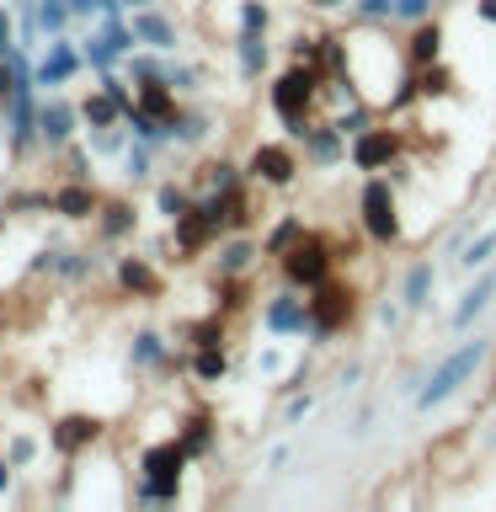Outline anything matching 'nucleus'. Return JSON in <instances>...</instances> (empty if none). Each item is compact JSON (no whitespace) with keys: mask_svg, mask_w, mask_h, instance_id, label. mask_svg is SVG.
<instances>
[{"mask_svg":"<svg viewBox=\"0 0 496 512\" xmlns=\"http://www.w3.org/2000/svg\"><path fill=\"white\" fill-rule=\"evenodd\" d=\"M320 91H326V70H320V64H310V59H299V64H288L283 75H272L267 102H272L278 123H283L294 139H304V128L315 123V102H320Z\"/></svg>","mask_w":496,"mask_h":512,"instance_id":"obj_1","label":"nucleus"},{"mask_svg":"<svg viewBox=\"0 0 496 512\" xmlns=\"http://www.w3.org/2000/svg\"><path fill=\"white\" fill-rule=\"evenodd\" d=\"M486 358H491V336H470V342H459V347L427 374L422 390H416V411H438L443 400H454L464 384L475 379V368L486 363Z\"/></svg>","mask_w":496,"mask_h":512,"instance_id":"obj_2","label":"nucleus"},{"mask_svg":"<svg viewBox=\"0 0 496 512\" xmlns=\"http://www.w3.org/2000/svg\"><path fill=\"white\" fill-rule=\"evenodd\" d=\"M187 448L182 443H155L139 454V486H134V502L150 507V502H182V475H187Z\"/></svg>","mask_w":496,"mask_h":512,"instance_id":"obj_3","label":"nucleus"},{"mask_svg":"<svg viewBox=\"0 0 496 512\" xmlns=\"http://www.w3.org/2000/svg\"><path fill=\"white\" fill-rule=\"evenodd\" d=\"M358 230L374 240V246H395L400 235H406V224H400V208H395V182L379 171L363 176L358 187Z\"/></svg>","mask_w":496,"mask_h":512,"instance_id":"obj_4","label":"nucleus"},{"mask_svg":"<svg viewBox=\"0 0 496 512\" xmlns=\"http://www.w3.org/2000/svg\"><path fill=\"white\" fill-rule=\"evenodd\" d=\"M278 272H283L288 288H304V294H310V288H320L326 278H336V246H331L326 235L304 230L294 246L278 256Z\"/></svg>","mask_w":496,"mask_h":512,"instance_id":"obj_5","label":"nucleus"},{"mask_svg":"<svg viewBox=\"0 0 496 512\" xmlns=\"http://www.w3.org/2000/svg\"><path fill=\"white\" fill-rule=\"evenodd\" d=\"M352 315H358V294L347 283L326 278L320 288H310V342H326V336L347 331Z\"/></svg>","mask_w":496,"mask_h":512,"instance_id":"obj_6","label":"nucleus"},{"mask_svg":"<svg viewBox=\"0 0 496 512\" xmlns=\"http://www.w3.org/2000/svg\"><path fill=\"white\" fill-rule=\"evenodd\" d=\"M400 155H406V134H400V128H384V123H368L363 134H352V144H347V160L363 176L368 171H390Z\"/></svg>","mask_w":496,"mask_h":512,"instance_id":"obj_7","label":"nucleus"},{"mask_svg":"<svg viewBox=\"0 0 496 512\" xmlns=\"http://www.w3.org/2000/svg\"><path fill=\"white\" fill-rule=\"evenodd\" d=\"M219 240V224L214 214H208V203L203 198H192L182 214L171 219V246H176V262H192V256H203L208 246Z\"/></svg>","mask_w":496,"mask_h":512,"instance_id":"obj_8","label":"nucleus"},{"mask_svg":"<svg viewBox=\"0 0 496 512\" xmlns=\"http://www.w3.org/2000/svg\"><path fill=\"white\" fill-rule=\"evenodd\" d=\"M262 326L272 336H310V299H304V288H283V294H272L267 299V310H262Z\"/></svg>","mask_w":496,"mask_h":512,"instance_id":"obj_9","label":"nucleus"},{"mask_svg":"<svg viewBox=\"0 0 496 512\" xmlns=\"http://www.w3.org/2000/svg\"><path fill=\"white\" fill-rule=\"evenodd\" d=\"M112 288L128 299H160L166 294V278H160L155 256H118L112 262Z\"/></svg>","mask_w":496,"mask_h":512,"instance_id":"obj_10","label":"nucleus"},{"mask_svg":"<svg viewBox=\"0 0 496 512\" xmlns=\"http://www.w3.org/2000/svg\"><path fill=\"white\" fill-rule=\"evenodd\" d=\"M80 123H86V118H80V102H70V96H48V102H38V139L48 144V150L75 144Z\"/></svg>","mask_w":496,"mask_h":512,"instance_id":"obj_11","label":"nucleus"},{"mask_svg":"<svg viewBox=\"0 0 496 512\" xmlns=\"http://www.w3.org/2000/svg\"><path fill=\"white\" fill-rule=\"evenodd\" d=\"M107 438V427L96 422V416H86V411H64L54 427H48V443L59 448L64 459H75V454H86L91 443H102Z\"/></svg>","mask_w":496,"mask_h":512,"instance_id":"obj_12","label":"nucleus"},{"mask_svg":"<svg viewBox=\"0 0 496 512\" xmlns=\"http://www.w3.org/2000/svg\"><path fill=\"white\" fill-rule=\"evenodd\" d=\"M246 171L256 176L262 187H294L299 182V155L288 150V144H256Z\"/></svg>","mask_w":496,"mask_h":512,"instance_id":"obj_13","label":"nucleus"},{"mask_svg":"<svg viewBox=\"0 0 496 512\" xmlns=\"http://www.w3.org/2000/svg\"><path fill=\"white\" fill-rule=\"evenodd\" d=\"M198 198L208 203V214H214V224H219V235H230V230H246L251 224V192L240 187V182H230V187H214V192H198Z\"/></svg>","mask_w":496,"mask_h":512,"instance_id":"obj_14","label":"nucleus"},{"mask_svg":"<svg viewBox=\"0 0 496 512\" xmlns=\"http://www.w3.org/2000/svg\"><path fill=\"white\" fill-rule=\"evenodd\" d=\"M256 262H262V246L246 230H230L214 240V278H246Z\"/></svg>","mask_w":496,"mask_h":512,"instance_id":"obj_15","label":"nucleus"},{"mask_svg":"<svg viewBox=\"0 0 496 512\" xmlns=\"http://www.w3.org/2000/svg\"><path fill=\"white\" fill-rule=\"evenodd\" d=\"M80 64H86V54L80 48H70L64 38H54V48L32 64V75H38V86H48V91H59V86H70V80L80 75Z\"/></svg>","mask_w":496,"mask_h":512,"instance_id":"obj_16","label":"nucleus"},{"mask_svg":"<svg viewBox=\"0 0 496 512\" xmlns=\"http://www.w3.org/2000/svg\"><path fill=\"white\" fill-rule=\"evenodd\" d=\"M6 123H11V150H16V155L38 144V102H32V86H16V91H11Z\"/></svg>","mask_w":496,"mask_h":512,"instance_id":"obj_17","label":"nucleus"},{"mask_svg":"<svg viewBox=\"0 0 496 512\" xmlns=\"http://www.w3.org/2000/svg\"><path fill=\"white\" fill-rule=\"evenodd\" d=\"M134 107L150 112L155 123H171L176 112H182V102H176V86H171L166 75H144V80H134Z\"/></svg>","mask_w":496,"mask_h":512,"instance_id":"obj_18","label":"nucleus"},{"mask_svg":"<svg viewBox=\"0 0 496 512\" xmlns=\"http://www.w3.org/2000/svg\"><path fill=\"white\" fill-rule=\"evenodd\" d=\"M400 54H406V64L411 70H427V64H438V54H443V27L432 22H411V32H406V43H400Z\"/></svg>","mask_w":496,"mask_h":512,"instance_id":"obj_19","label":"nucleus"},{"mask_svg":"<svg viewBox=\"0 0 496 512\" xmlns=\"http://www.w3.org/2000/svg\"><path fill=\"white\" fill-rule=\"evenodd\" d=\"M304 150H310V160H315L320 171H326V166H336V160L347 155V134L331 118L326 123H310V128H304Z\"/></svg>","mask_w":496,"mask_h":512,"instance_id":"obj_20","label":"nucleus"},{"mask_svg":"<svg viewBox=\"0 0 496 512\" xmlns=\"http://www.w3.org/2000/svg\"><path fill=\"white\" fill-rule=\"evenodd\" d=\"M491 299H496V272H480V278H475L470 288H464V299L454 304V315H448V326H454V331H464L470 320H480V315L491 310Z\"/></svg>","mask_w":496,"mask_h":512,"instance_id":"obj_21","label":"nucleus"},{"mask_svg":"<svg viewBox=\"0 0 496 512\" xmlns=\"http://www.w3.org/2000/svg\"><path fill=\"white\" fill-rule=\"evenodd\" d=\"M96 208H102V198L91 192V182H70V176H64V187H54V214L59 219H91Z\"/></svg>","mask_w":496,"mask_h":512,"instance_id":"obj_22","label":"nucleus"},{"mask_svg":"<svg viewBox=\"0 0 496 512\" xmlns=\"http://www.w3.org/2000/svg\"><path fill=\"white\" fill-rule=\"evenodd\" d=\"M235 64H240V75H246V80L267 75V64H272L267 32H246V27H240V32H235Z\"/></svg>","mask_w":496,"mask_h":512,"instance_id":"obj_23","label":"nucleus"},{"mask_svg":"<svg viewBox=\"0 0 496 512\" xmlns=\"http://www.w3.org/2000/svg\"><path fill=\"white\" fill-rule=\"evenodd\" d=\"M96 224H102L107 240H128L139 230V208L128 198H102V208H96Z\"/></svg>","mask_w":496,"mask_h":512,"instance_id":"obj_24","label":"nucleus"},{"mask_svg":"<svg viewBox=\"0 0 496 512\" xmlns=\"http://www.w3.org/2000/svg\"><path fill=\"white\" fill-rule=\"evenodd\" d=\"M176 443L187 448V459H208V448H214V411H187Z\"/></svg>","mask_w":496,"mask_h":512,"instance_id":"obj_25","label":"nucleus"},{"mask_svg":"<svg viewBox=\"0 0 496 512\" xmlns=\"http://www.w3.org/2000/svg\"><path fill=\"white\" fill-rule=\"evenodd\" d=\"M134 38L166 54V48H176V27H171V16H160L155 6H139V16H134Z\"/></svg>","mask_w":496,"mask_h":512,"instance_id":"obj_26","label":"nucleus"},{"mask_svg":"<svg viewBox=\"0 0 496 512\" xmlns=\"http://www.w3.org/2000/svg\"><path fill=\"white\" fill-rule=\"evenodd\" d=\"M187 368H192V379L219 384L224 374H230V352L224 347H187Z\"/></svg>","mask_w":496,"mask_h":512,"instance_id":"obj_27","label":"nucleus"},{"mask_svg":"<svg viewBox=\"0 0 496 512\" xmlns=\"http://www.w3.org/2000/svg\"><path fill=\"white\" fill-rule=\"evenodd\" d=\"M80 118H86V128H112V123H123V102L102 86V91H91L86 102H80Z\"/></svg>","mask_w":496,"mask_h":512,"instance_id":"obj_28","label":"nucleus"},{"mask_svg":"<svg viewBox=\"0 0 496 512\" xmlns=\"http://www.w3.org/2000/svg\"><path fill=\"white\" fill-rule=\"evenodd\" d=\"M134 368H171V347L160 331H134V347H128Z\"/></svg>","mask_w":496,"mask_h":512,"instance_id":"obj_29","label":"nucleus"},{"mask_svg":"<svg viewBox=\"0 0 496 512\" xmlns=\"http://www.w3.org/2000/svg\"><path fill=\"white\" fill-rule=\"evenodd\" d=\"M427 299H432V262H411L406 278H400V304L406 310H427Z\"/></svg>","mask_w":496,"mask_h":512,"instance_id":"obj_30","label":"nucleus"},{"mask_svg":"<svg viewBox=\"0 0 496 512\" xmlns=\"http://www.w3.org/2000/svg\"><path fill=\"white\" fill-rule=\"evenodd\" d=\"M123 176H128V182H150V176H155V144L150 139H134L123 150Z\"/></svg>","mask_w":496,"mask_h":512,"instance_id":"obj_31","label":"nucleus"},{"mask_svg":"<svg viewBox=\"0 0 496 512\" xmlns=\"http://www.w3.org/2000/svg\"><path fill=\"white\" fill-rule=\"evenodd\" d=\"M224 331H230V315H203L187 326V347H224Z\"/></svg>","mask_w":496,"mask_h":512,"instance_id":"obj_32","label":"nucleus"},{"mask_svg":"<svg viewBox=\"0 0 496 512\" xmlns=\"http://www.w3.org/2000/svg\"><path fill=\"white\" fill-rule=\"evenodd\" d=\"M299 235H304V219H299V214L278 219V224H272V230H267V240H262V256H272V262H278V256H283L288 246H294Z\"/></svg>","mask_w":496,"mask_h":512,"instance_id":"obj_33","label":"nucleus"},{"mask_svg":"<svg viewBox=\"0 0 496 512\" xmlns=\"http://www.w3.org/2000/svg\"><path fill=\"white\" fill-rule=\"evenodd\" d=\"M192 198H198V192H187L182 182H160V187H155V208H160V219H176Z\"/></svg>","mask_w":496,"mask_h":512,"instance_id":"obj_34","label":"nucleus"},{"mask_svg":"<svg viewBox=\"0 0 496 512\" xmlns=\"http://www.w3.org/2000/svg\"><path fill=\"white\" fill-rule=\"evenodd\" d=\"M203 134H208V118H203V112L182 107V112L171 118V139H176V144H198Z\"/></svg>","mask_w":496,"mask_h":512,"instance_id":"obj_35","label":"nucleus"},{"mask_svg":"<svg viewBox=\"0 0 496 512\" xmlns=\"http://www.w3.org/2000/svg\"><path fill=\"white\" fill-rule=\"evenodd\" d=\"M80 54H86V64H91V70L96 75H107L112 70V64H118L123 54H118V48H112L107 38H102V32H96V38H86V48H80Z\"/></svg>","mask_w":496,"mask_h":512,"instance_id":"obj_36","label":"nucleus"},{"mask_svg":"<svg viewBox=\"0 0 496 512\" xmlns=\"http://www.w3.org/2000/svg\"><path fill=\"white\" fill-rule=\"evenodd\" d=\"M491 256H496V230H486V235H475L470 246L459 251V267H486Z\"/></svg>","mask_w":496,"mask_h":512,"instance_id":"obj_37","label":"nucleus"},{"mask_svg":"<svg viewBox=\"0 0 496 512\" xmlns=\"http://www.w3.org/2000/svg\"><path fill=\"white\" fill-rule=\"evenodd\" d=\"M64 176H70V182H91V155L80 150V144H64Z\"/></svg>","mask_w":496,"mask_h":512,"instance_id":"obj_38","label":"nucleus"},{"mask_svg":"<svg viewBox=\"0 0 496 512\" xmlns=\"http://www.w3.org/2000/svg\"><path fill=\"white\" fill-rule=\"evenodd\" d=\"M432 6H438V0H395V16H390V22H400V27H411V22H427V16H432Z\"/></svg>","mask_w":496,"mask_h":512,"instance_id":"obj_39","label":"nucleus"},{"mask_svg":"<svg viewBox=\"0 0 496 512\" xmlns=\"http://www.w3.org/2000/svg\"><path fill=\"white\" fill-rule=\"evenodd\" d=\"M91 150H96V155H123L128 139L118 134V123H112V128H91Z\"/></svg>","mask_w":496,"mask_h":512,"instance_id":"obj_40","label":"nucleus"},{"mask_svg":"<svg viewBox=\"0 0 496 512\" xmlns=\"http://www.w3.org/2000/svg\"><path fill=\"white\" fill-rule=\"evenodd\" d=\"M352 11H358L368 27H379V22H390V16H395V0H352Z\"/></svg>","mask_w":496,"mask_h":512,"instance_id":"obj_41","label":"nucleus"},{"mask_svg":"<svg viewBox=\"0 0 496 512\" xmlns=\"http://www.w3.org/2000/svg\"><path fill=\"white\" fill-rule=\"evenodd\" d=\"M416 80H422L427 96H448V91H454V80H448L443 64H427V70H416Z\"/></svg>","mask_w":496,"mask_h":512,"instance_id":"obj_42","label":"nucleus"},{"mask_svg":"<svg viewBox=\"0 0 496 512\" xmlns=\"http://www.w3.org/2000/svg\"><path fill=\"white\" fill-rule=\"evenodd\" d=\"M240 27H246V32H267V6H262V0H240Z\"/></svg>","mask_w":496,"mask_h":512,"instance_id":"obj_43","label":"nucleus"},{"mask_svg":"<svg viewBox=\"0 0 496 512\" xmlns=\"http://www.w3.org/2000/svg\"><path fill=\"white\" fill-rule=\"evenodd\" d=\"M32 454H38V443H32V438H11V448H6V459L16 464V470H22V464H32Z\"/></svg>","mask_w":496,"mask_h":512,"instance_id":"obj_44","label":"nucleus"},{"mask_svg":"<svg viewBox=\"0 0 496 512\" xmlns=\"http://www.w3.org/2000/svg\"><path fill=\"white\" fill-rule=\"evenodd\" d=\"M11 470H16V464H11L6 454H0V496H6V491H11Z\"/></svg>","mask_w":496,"mask_h":512,"instance_id":"obj_45","label":"nucleus"},{"mask_svg":"<svg viewBox=\"0 0 496 512\" xmlns=\"http://www.w3.org/2000/svg\"><path fill=\"white\" fill-rule=\"evenodd\" d=\"M475 16L480 22H496V0H475Z\"/></svg>","mask_w":496,"mask_h":512,"instance_id":"obj_46","label":"nucleus"},{"mask_svg":"<svg viewBox=\"0 0 496 512\" xmlns=\"http://www.w3.org/2000/svg\"><path fill=\"white\" fill-rule=\"evenodd\" d=\"M6 48H16V43H11V22H6V11H0V54H6Z\"/></svg>","mask_w":496,"mask_h":512,"instance_id":"obj_47","label":"nucleus"},{"mask_svg":"<svg viewBox=\"0 0 496 512\" xmlns=\"http://www.w3.org/2000/svg\"><path fill=\"white\" fill-rule=\"evenodd\" d=\"M304 6H315V11H336L342 0H304Z\"/></svg>","mask_w":496,"mask_h":512,"instance_id":"obj_48","label":"nucleus"},{"mask_svg":"<svg viewBox=\"0 0 496 512\" xmlns=\"http://www.w3.org/2000/svg\"><path fill=\"white\" fill-rule=\"evenodd\" d=\"M123 6H134V11H139V6H155V0H123Z\"/></svg>","mask_w":496,"mask_h":512,"instance_id":"obj_49","label":"nucleus"}]
</instances>
